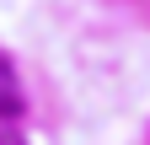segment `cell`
I'll return each instance as SVG.
<instances>
[{
	"label": "cell",
	"mask_w": 150,
	"mask_h": 145,
	"mask_svg": "<svg viewBox=\"0 0 150 145\" xmlns=\"http://www.w3.org/2000/svg\"><path fill=\"white\" fill-rule=\"evenodd\" d=\"M22 107H27V97H22V75H16V65L0 54V118H22Z\"/></svg>",
	"instance_id": "1"
}]
</instances>
